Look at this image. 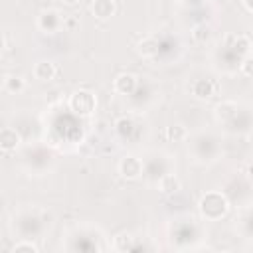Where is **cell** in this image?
<instances>
[{"label":"cell","instance_id":"cell-8","mask_svg":"<svg viewBox=\"0 0 253 253\" xmlns=\"http://www.w3.org/2000/svg\"><path fill=\"white\" fill-rule=\"evenodd\" d=\"M57 69H55V63L53 61H47V59H42L34 65V77L40 79V81H51L55 77Z\"/></svg>","mask_w":253,"mask_h":253},{"label":"cell","instance_id":"cell-10","mask_svg":"<svg viewBox=\"0 0 253 253\" xmlns=\"http://www.w3.org/2000/svg\"><path fill=\"white\" fill-rule=\"evenodd\" d=\"M213 113H215V119L217 121L227 123V121L235 119V115H237V103H233V101H221L219 105H215Z\"/></svg>","mask_w":253,"mask_h":253},{"label":"cell","instance_id":"cell-6","mask_svg":"<svg viewBox=\"0 0 253 253\" xmlns=\"http://www.w3.org/2000/svg\"><path fill=\"white\" fill-rule=\"evenodd\" d=\"M190 91H192V95H194L196 99L208 101V99H211V97L215 95V85H213V81H210V79H196V81L192 83Z\"/></svg>","mask_w":253,"mask_h":253},{"label":"cell","instance_id":"cell-14","mask_svg":"<svg viewBox=\"0 0 253 253\" xmlns=\"http://www.w3.org/2000/svg\"><path fill=\"white\" fill-rule=\"evenodd\" d=\"M138 53L142 57H154L158 53V42L154 38H146L138 43Z\"/></svg>","mask_w":253,"mask_h":253},{"label":"cell","instance_id":"cell-12","mask_svg":"<svg viewBox=\"0 0 253 253\" xmlns=\"http://www.w3.org/2000/svg\"><path fill=\"white\" fill-rule=\"evenodd\" d=\"M4 89L8 93H12V95H18V93H22L26 89V79L20 77V75H8L4 79Z\"/></svg>","mask_w":253,"mask_h":253},{"label":"cell","instance_id":"cell-9","mask_svg":"<svg viewBox=\"0 0 253 253\" xmlns=\"http://www.w3.org/2000/svg\"><path fill=\"white\" fill-rule=\"evenodd\" d=\"M20 146V134L14 128H2L0 130V148L6 152H14Z\"/></svg>","mask_w":253,"mask_h":253},{"label":"cell","instance_id":"cell-21","mask_svg":"<svg viewBox=\"0 0 253 253\" xmlns=\"http://www.w3.org/2000/svg\"><path fill=\"white\" fill-rule=\"evenodd\" d=\"M241 4H243V8H245V12H253V0H241Z\"/></svg>","mask_w":253,"mask_h":253},{"label":"cell","instance_id":"cell-7","mask_svg":"<svg viewBox=\"0 0 253 253\" xmlns=\"http://www.w3.org/2000/svg\"><path fill=\"white\" fill-rule=\"evenodd\" d=\"M91 12H93V16H95L97 20L105 22V20H109L111 16H115L117 4H115L113 0H95L93 6H91Z\"/></svg>","mask_w":253,"mask_h":253},{"label":"cell","instance_id":"cell-20","mask_svg":"<svg viewBox=\"0 0 253 253\" xmlns=\"http://www.w3.org/2000/svg\"><path fill=\"white\" fill-rule=\"evenodd\" d=\"M253 59L249 57V55H245V59H243V63H241V73L245 75V77H251L253 75Z\"/></svg>","mask_w":253,"mask_h":253},{"label":"cell","instance_id":"cell-18","mask_svg":"<svg viewBox=\"0 0 253 253\" xmlns=\"http://www.w3.org/2000/svg\"><path fill=\"white\" fill-rule=\"evenodd\" d=\"M235 49H239L245 55H249V51H251V40L247 36H237L235 38Z\"/></svg>","mask_w":253,"mask_h":253},{"label":"cell","instance_id":"cell-24","mask_svg":"<svg viewBox=\"0 0 253 253\" xmlns=\"http://www.w3.org/2000/svg\"><path fill=\"white\" fill-rule=\"evenodd\" d=\"M4 47H6V38H4L2 34H0V53L4 51Z\"/></svg>","mask_w":253,"mask_h":253},{"label":"cell","instance_id":"cell-16","mask_svg":"<svg viewBox=\"0 0 253 253\" xmlns=\"http://www.w3.org/2000/svg\"><path fill=\"white\" fill-rule=\"evenodd\" d=\"M192 38H194V42H198V43H206V42L211 38V30H210L206 24H200V26H196V28L192 30Z\"/></svg>","mask_w":253,"mask_h":253},{"label":"cell","instance_id":"cell-2","mask_svg":"<svg viewBox=\"0 0 253 253\" xmlns=\"http://www.w3.org/2000/svg\"><path fill=\"white\" fill-rule=\"evenodd\" d=\"M69 109L79 117H91L97 111V97L87 89H79L69 97Z\"/></svg>","mask_w":253,"mask_h":253},{"label":"cell","instance_id":"cell-5","mask_svg":"<svg viewBox=\"0 0 253 253\" xmlns=\"http://www.w3.org/2000/svg\"><path fill=\"white\" fill-rule=\"evenodd\" d=\"M136 85H138V81H136V75H132V73H119L117 77H115V81H113V89H115V93H119V95H132L134 91H136Z\"/></svg>","mask_w":253,"mask_h":253},{"label":"cell","instance_id":"cell-4","mask_svg":"<svg viewBox=\"0 0 253 253\" xmlns=\"http://www.w3.org/2000/svg\"><path fill=\"white\" fill-rule=\"evenodd\" d=\"M61 26H63V20L57 10H43L38 16V28L43 34H55Z\"/></svg>","mask_w":253,"mask_h":253},{"label":"cell","instance_id":"cell-22","mask_svg":"<svg viewBox=\"0 0 253 253\" xmlns=\"http://www.w3.org/2000/svg\"><path fill=\"white\" fill-rule=\"evenodd\" d=\"M63 26L65 28H75L77 26V20L75 18H67V20H63Z\"/></svg>","mask_w":253,"mask_h":253},{"label":"cell","instance_id":"cell-15","mask_svg":"<svg viewBox=\"0 0 253 253\" xmlns=\"http://www.w3.org/2000/svg\"><path fill=\"white\" fill-rule=\"evenodd\" d=\"M186 128L182 126V125H172V126H168L166 128V138L170 140V142H182L184 138H186Z\"/></svg>","mask_w":253,"mask_h":253},{"label":"cell","instance_id":"cell-11","mask_svg":"<svg viewBox=\"0 0 253 253\" xmlns=\"http://www.w3.org/2000/svg\"><path fill=\"white\" fill-rule=\"evenodd\" d=\"M158 188H160V192H162V194L172 196V194H176V192L182 188V184H180L178 176H174V174H166V176H162V178H160Z\"/></svg>","mask_w":253,"mask_h":253},{"label":"cell","instance_id":"cell-13","mask_svg":"<svg viewBox=\"0 0 253 253\" xmlns=\"http://www.w3.org/2000/svg\"><path fill=\"white\" fill-rule=\"evenodd\" d=\"M115 130H117V134H119L121 138L130 136L132 130H134V121H132L130 117H119V119L115 121Z\"/></svg>","mask_w":253,"mask_h":253},{"label":"cell","instance_id":"cell-25","mask_svg":"<svg viewBox=\"0 0 253 253\" xmlns=\"http://www.w3.org/2000/svg\"><path fill=\"white\" fill-rule=\"evenodd\" d=\"M223 2H229V0H223Z\"/></svg>","mask_w":253,"mask_h":253},{"label":"cell","instance_id":"cell-23","mask_svg":"<svg viewBox=\"0 0 253 253\" xmlns=\"http://www.w3.org/2000/svg\"><path fill=\"white\" fill-rule=\"evenodd\" d=\"M61 2H63L65 6H77V4L81 2V0H61Z\"/></svg>","mask_w":253,"mask_h":253},{"label":"cell","instance_id":"cell-1","mask_svg":"<svg viewBox=\"0 0 253 253\" xmlns=\"http://www.w3.org/2000/svg\"><path fill=\"white\" fill-rule=\"evenodd\" d=\"M198 208H200V213H202L204 219H208V221H219L221 217L227 215V211H229V202H227V198H225L223 194H219V192H206V194L200 198Z\"/></svg>","mask_w":253,"mask_h":253},{"label":"cell","instance_id":"cell-17","mask_svg":"<svg viewBox=\"0 0 253 253\" xmlns=\"http://www.w3.org/2000/svg\"><path fill=\"white\" fill-rule=\"evenodd\" d=\"M115 249L117 251H128V249H134V243H132V237L128 233H119L115 237Z\"/></svg>","mask_w":253,"mask_h":253},{"label":"cell","instance_id":"cell-19","mask_svg":"<svg viewBox=\"0 0 253 253\" xmlns=\"http://www.w3.org/2000/svg\"><path fill=\"white\" fill-rule=\"evenodd\" d=\"M14 253H20V251H30V253H38V245L34 241H20L12 247Z\"/></svg>","mask_w":253,"mask_h":253},{"label":"cell","instance_id":"cell-3","mask_svg":"<svg viewBox=\"0 0 253 253\" xmlns=\"http://www.w3.org/2000/svg\"><path fill=\"white\" fill-rule=\"evenodd\" d=\"M142 170H144L142 160L136 158V156H132V154L121 158V162H119V174L125 180H138L142 176Z\"/></svg>","mask_w":253,"mask_h":253}]
</instances>
